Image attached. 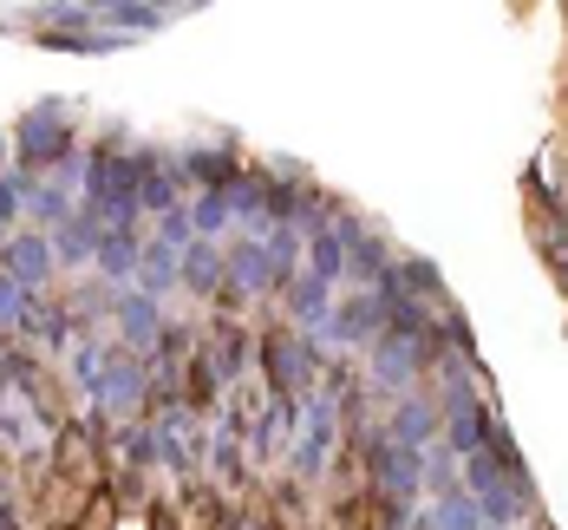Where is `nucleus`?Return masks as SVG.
<instances>
[{"label":"nucleus","mask_w":568,"mask_h":530,"mask_svg":"<svg viewBox=\"0 0 568 530\" xmlns=\"http://www.w3.org/2000/svg\"><path fill=\"white\" fill-rule=\"evenodd\" d=\"M432 432H438V407H425V400L412 407V400H405V407L393 412V439H398V446H412V452H418Z\"/></svg>","instance_id":"obj_11"},{"label":"nucleus","mask_w":568,"mask_h":530,"mask_svg":"<svg viewBox=\"0 0 568 530\" xmlns=\"http://www.w3.org/2000/svg\"><path fill=\"white\" fill-rule=\"evenodd\" d=\"M176 282H183V289H196V294L223 289V282H229V256H223V249H210V242H190V249L176 256Z\"/></svg>","instance_id":"obj_5"},{"label":"nucleus","mask_w":568,"mask_h":530,"mask_svg":"<svg viewBox=\"0 0 568 530\" xmlns=\"http://www.w3.org/2000/svg\"><path fill=\"white\" fill-rule=\"evenodd\" d=\"M99 20H118L124 33H144V27H164L158 7H99Z\"/></svg>","instance_id":"obj_18"},{"label":"nucleus","mask_w":568,"mask_h":530,"mask_svg":"<svg viewBox=\"0 0 568 530\" xmlns=\"http://www.w3.org/2000/svg\"><path fill=\"white\" fill-rule=\"evenodd\" d=\"M138 256H144L138 230H99L92 262H99V276H105V282H131V276H138Z\"/></svg>","instance_id":"obj_7"},{"label":"nucleus","mask_w":568,"mask_h":530,"mask_svg":"<svg viewBox=\"0 0 568 530\" xmlns=\"http://www.w3.org/2000/svg\"><path fill=\"white\" fill-rule=\"evenodd\" d=\"M92 249H99V230H92V217H85V210H79L65 230H53V256H59V262H85Z\"/></svg>","instance_id":"obj_12"},{"label":"nucleus","mask_w":568,"mask_h":530,"mask_svg":"<svg viewBox=\"0 0 568 530\" xmlns=\"http://www.w3.org/2000/svg\"><path fill=\"white\" fill-rule=\"evenodd\" d=\"M229 217H235V210H229V190H203V197L190 203V223H196L203 236H216Z\"/></svg>","instance_id":"obj_16"},{"label":"nucleus","mask_w":568,"mask_h":530,"mask_svg":"<svg viewBox=\"0 0 568 530\" xmlns=\"http://www.w3.org/2000/svg\"><path fill=\"white\" fill-rule=\"evenodd\" d=\"M158 353H164V360H176V353H183V328H164V334H158Z\"/></svg>","instance_id":"obj_21"},{"label":"nucleus","mask_w":568,"mask_h":530,"mask_svg":"<svg viewBox=\"0 0 568 530\" xmlns=\"http://www.w3.org/2000/svg\"><path fill=\"white\" fill-rule=\"evenodd\" d=\"M27 301H33V294L20 289L13 276H0V334H7V328H20V314H27Z\"/></svg>","instance_id":"obj_19"},{"label":"nucleus","mask_w":568,"mask_h":530,"mask_svg":"<svg viewBox=\"0 0 568 530\" xmlns=\"http://www.w3.org/2000/svg\"><path fill=\"white\" fill-rule=\"evenodd\" d=\"M307 256H314V276H321V282H341V276H346V249H341V236L307 230Z\"/></svg>","instance_id":"obj_14"},{"label":"nucleus","mask_w":568,"mask_h":530,"mask_svg":"<svg viewBox=\"0 0 568 530\" xmlns=\"http://www.w3.org/2000/svg\"><path fill=\"white\" fill-rule=\"evenodd\" d=\"M327 446H334V407H327V400H314V407H307V439H301V459H294V466L321 471Z\"/></svg>","instance_id":"obj_9"},{"label":"nucleus","mask_w":568,"mask_h":530,"mask_svg":"<svg viewBox=\"0 0 568 530\" xmlns=\"http://www.w3.org/2000/svg\"><path fill=\"white\" fill-rule=\"evenodd\" d=\"M393 282H398V289H418V294H445V282H438V269H432V262H398Z\"/></svg>","instance_id":"obj_17"},{"label":"nucleus","mask_w":568,"mask_h":530,"mask_svg":"<svg viewBox=\"0 0 568 530\" xmlns=\"http://www.w3.org/2000/svg\"><path fill=\"white\" fill-rule=\"evenodd\" d=\"M327 328H334V341H366V348H379V341H386V301H379V289L341 301V308L327 314Z\"/></svg>","instance_id":"obj_3"},{"label":"nucleus","mask_w":568,"mask_h":530,"mask_svg":"<svg viewBox=\"0 0 568 530\" xmlns=\"http://www.w3.org/2000/svg\"><path fill=\"white\" fill-rule=\"evenodd\" d=\"M0 164H7V138H0Z\"/></svg>","instance_id":"obj_22"},{"label":"nucleus","mask_w":568,"mask_h":530,"mask_svg":"<svg viewBox=\"0 0 568 530\" xmlns=\"http://www.w3.org/2000/svg\"><path fill=\"white\" fill-rule=\"evenodd\" d=\"M144 294H164L176 282V249H164V242H144V256H138V276H131Z\"/></svg>","instance_id":"obj_10"},{"label":"nucleus","mask_w":568,"mask_h":530,"mask_svg":"<svg viewBox=\"0 0 568 530\" xmlns=\"http://www.w3.org/2000/svg\"><path fill=\"white\" fill-rule=\"evenodd\" d=\"M216 380H223V367L210 353H196L190 360V400H216Z\"/></svg>","instance_id":"obj_20"},{"label":"nucleus","mask_w":568,"mask_h":530,"mask_svg":"<svg viewBox=\"0 0 568 530\" xmlns=\"http://www.w3.org/2000/svg\"><path fill=\"white\" fill-rule=\"evenodd\" d=\"M275 256H268V242H255V236H242L235 249H229V282L235 289H275Z\"/></svg>","instance_id":"obj_4"},{"label":"nucleus","mask_w":568,"mask_h":530,"mask_svg":"<svg viewBox=\"0 0 568 530\" xmlns=\"http://www.w3.org/2000/svg\"><path fill=\"white\" fill-rule=\"evenodd\" d=\"M79 151H72V124H65V106H40V112H27L20 124V177L47 171V164H72Z\"/></svg>","instance_id":"obj_1"},{"label":"nucleus","mask_w":568,"mask_h":530,"mask_svg":"<svg viewBox=\"0 0 568 530\" xmlns=\"http://www.w3.org/2000/svg\"><path fill=\"white\" fill-rule=\"evenodd\" d=\"M112 314H118V334H124L131 348H144L151 334H164V328H158V294H144V289H118Z\"/></svg>","instance_id":"obj_6"},{"label":"nucleus","mask_w":568,"mask_h":530,"mask_svg":"<svg viewBox=\"0 0 568 530\" xmlns=\"http://www.w3.org/2000/svg\"><path fill=\"white\" fill-rule=\"evenodd\" d=\"M438 530H490V524H484V504H477V498L445 491V504H438Z\"/></svg>","instance_id":"obj_15"},{"label":"nucleus","mask_w":568,"mask_h":530,"mask_svg":"<svg viewBox=\"0 0 568 530\" xmlns=\"http://www.w3.org/2000/svg\"><path fill=\"white\" fill-rule=\"evenodd\" d=\"M53 269H59V256H53V236L47 230H13L7 242H0V276H13L27 294L47 289Z\"/></svg>","instance_id":"obj_2"},{"label":"nucleus","mask_w":568,"mask_h":530,"mask_svg":"<svg viewBox=\"0 0 568 530\" xmlns=\"http://www.w3.org/2000/svg\"><path fill=\"white\" fill-rule=\"evenodd\" d=\"M27 210H33V223H47V230H65L79 210H72V183L53 177V183H33L27 177Z\"/></svg>","instance_id":"obj_8"},{"label":"nucleus","mask_w":568,"mask_h":530,"mask_svg":"<svg viewBox=\"0 0 568 530\" xmlns=\"http://www.w3.org/2000/svg\"><path fill=\"white\" fill-rule=\"evenodd\" d=\"M327 314H334L327 282H321V276H301V282H294V321H307V328H327Z\"/></svg>","instance_id":"obj_13"}]
</instances>
